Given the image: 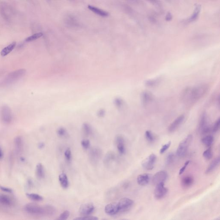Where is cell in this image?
Listing matches in <instances>:
<instances>
[{"instance_id":"12","label":"cell","mask_w":220,"mask_h":220,"mask_svg":"<svg viewBox=\"0 0 220 220\" xmlns=\"http://www.w3.org/2000/svg\"><path fill=\"white\" fill-rule=\"evenodd\" d=\"M95 210V207L92 203H86L82 205L79 209V212L83 216L89 215Z\"/></svg>"},{"instance_id":"47","label":"cell","mask_w":220,"mask_h":220,"mask_svg":"<svg viewBox=\"0 0 220 220\" xmlns=\"http://www.w3.org/2000/svg\"><path fill=\"white\" fill-rule=\"evenodd\" d=\"M190 163H191V161H188L185 162V163H184V166H183V167L181 168V169H180V171H179V175H181V174H182L184 172V171H185V169H186L188 165L189 164H190Z\"/></svg>"},{"instance_id":"45","label":"cell","mask_w":220,"mask_h":220,"mask_svg":"<svg viewBox=\"0 0 220 220\" xmlns=\"http://www.w3.org/2000/svg\"><path fill=\"white\" fill-rule=\"evenodd\" d=\"M0 190L2 191L3 192H5V193H8V194H12L13 192L12 189L3 186V185H1V184H0Z\"/></svg>"},{"instance_id":"42","label":"cell","mask_w":220,"mask_h":220,"mask_svg":"<svg viewBox=\"0 0 220 220\" xmlns=\"http://www.w3.org/2000/svg\"><path fill=\"white\" fill-rule=\"evenodd\" d=\"M220 124V118H218L214 123L213 127L211 128L212 132H214V133H216L219 130Z\"/></svg>"},{"instance_id":"50","label":"cell","mask_w":220,"mask_h":220,"mask_svg":"<svg viewBox=\"0 0 220 220\" xmlns=\"http://www.w3.org/2000/svg\"><path fill=\"white\" fill-rule=\"evenodd\" d=\"M151 3H153V4H158L159 1L158 0H148Z\"/></svg>"},{"instance_id":"11","label":"cell","mask_w":220,"mask_h":220,"mask_svg":"<svg viewBox=\"0 0 220 220\" xmlns=\"http://www.w3.org/2000/svg\"><path fill=\"white\" fill-rule=\"evenodd\" d=\"M168 175L165 171H160L155 174L152 178V182L156 185L161 183H164L167 179Z\"/></svg>"},{"instance_id":"37","label":"cell","mask_w":220,"mask_h":220,"mask_svg":"<svg viewBox=\"0 0 220 220\" xmlns=\"http://www.w3.org/2000/svg\"><path fill=\"white\" fill-rule=\"evenodd\" d=\"M145 137L149 142L152 143L155 140V137L151 131L148 130L145 133Z\"/></svg>"},{"instance_id":"28","label":"cell","mask_w":220,"mask_h":220,"mask_svg":"<svg viewBox=\"0 0 220 220\" xmlns=\"http://www.w3.org/2000/svg\"><path fill=\"white\" fill-rule=\"evenodd\" d=\"M82 130L84 135L86 136H89L93 133L92 128L90 125L87 123H84L82 126Z\"/></svg>"},{"instance_id":"25","label":"cell","mask_w":220,"mask_h":220,"mask_svg":"<svg viewBox=\"0 0 220 220\" xmlns=\"http://www.w3.org/2000/svg\"><path fill=\"white\" fill-rule=\"evenodd\" d=\"M16 45H17L16 42H13L11 44L7 46L5 48L3 49L1 53V55L2 56H5L9 54L15 48Z\"/></svg>"},{"instance_id":"29","label":"cell","mask_w":220,"mask_h":220,"mask_svg":"<svg viewBox=\"0 0 220 220\" xmlns=\"http://www.w3.org/2000/svg\"><path fill=\"white\" fill-rule=\"evenodd\" d=\"M201 142L207 147H210L213 143V137L211 135H207L202 139Z\"/></svg>"},{"instance_id":"27","label":"cell","mask_w":220,"mask_h":220,"mask_svg":"<svg viewBox=\"0 0 220 220\" xmlns=\"http://www.w3.org/2000/svg\"><path fill=\"white\" fill-rule=\"evenodd\" d=\"M26 196L31 200L35 202H40L43 200L44 198L42 196L34 193H27Z\"/></svg>"},{"instance_id":"51","label":"cell","mask_w":220,"mask_h":220,"mask_svg":"<svg viewBox=\"0 0 220 220\" xmlns=\"http://www.w3.org/2000/svg\"><path fill=\"white\" fill-rule=\"evenodd\" d=\"M3 156H4V154H3L2 150L1 148H0V159L2 158Z\"/></svg>"},{"instance_id":"39","label":"cell","mask_w":220,"mask_h":220,"mask_svg":"<svg viewBox=\"0 0 220 220\" xmlns=\"http://www.w3.org/2000/svg\"><path fill=\"white\" fill-rule=\"evenodd\" d=\"M64 155L66 158V161L68 162H70L71 161V158H72V154H71V151L70 148H68L66 149V151L64 153Z\"/></svg>"},{"instance_id":"16","label":"cell","mask_w":220,"mask_h":220,"mask_svg":"<svg viewBox=\"0 0 220 220\" xmlns=\"http://www.w3.org/2000/svg\"><path fill=\"white\" fill-rule=\"evenodd\" d=\"M151 175L148 173H144L139 175L137 178V182L139 185L145 186L150 182Z\"/></svg>"},{"instance_id":"14","label":"cell","mask_w":220,"mask_h":220,"mask_svg":"<svg viewBox=\"0 0 220 220\" xmlns=\"http://www.w3.org/2000/svg\"><path fill=\"white\" fill-rule=\"evenodd\" d=\"M184 119H185V117L184 115H180L177 117L169 127V132H173L176 131L181 125V124L184 121Z\"/></svg>"},{"instance_id":"1","label":"cell","mask_w":220,"mask_h":220,"mask_svg":"<svg viewBox=\"0 0 220 220\" xmlns=\"http://www.w3.org/2000/svg\"><path fill=\"white\" fill-rule=\"evenodd\" d=\"M208 89L209 86L207 84L185 89L183 91L181 99L185 103L192 104L200 99L207 93Z\"/></svg>"},{"instance_id":"5","label":"cell","mask_w":220,"mask_h":220,"mask_svg":"<svg viewBox=\"0 0 220 220\" xmlns=\"http://www.w3.org/2000/svg\"><path fill=\"white\" fill-rule=\"evenodd\" d=\"M1 116L2 121L5 123L9 124L12 120L11 109L7 105H3L1 109Z\"/></svg>"},{"instance_id":"46","label":"cell","mask_w":220,"mask_h":220,"mask_svg":"<svg viewBox=\"0 0 220 220\" xmlns=\"http://www.w3.org/2000/svg\"><path fill=\"white\" fill-rule=\"evenodd\" d=\"M106 115V111L105 109L103 108H101L98 111L97 113V115L98 117H104Z\"/></svg>"},{"instance_id":"36","label":"cell","mask_w":220,"mask_h":220,"mask_svg":"<svg viewBox=\"0 0 220 220\" xmlns=\"http://www.w3.org/2000/svg\"><path fill=\"white\" fill-rule=\"evenodd\" d=\"M203 155L204 157L207 160H209L212 158V157H213V153H212L211 148H209L205 150Z\"/></svg>"},{"instance_id":"32","label":"cell","mask_w":220,"mask_h":220,"mask_svg":"<svg viewBox=\"0 0 220 220\" xmlns=\"http://www.w3.org/2000/svg\"><path fill=\"white\" fill-rule=\"evenodd\" d=\"M43 35V34L41 32H38L34 34L32 36L28 37L25 39V41L26 42H31V41H34L39 39V38H41Z\"/></svg>"},{"instance_id":"43","label":"cell","mask_w":220,"mask_h":220,"mask_svg":"<svg viewBox=\"0 0 220 220\" xmlns=\"http://www.w3.org/2000/svg\"><path fill=\"white\" fill-rule=\"evenodd\" d=\"M81 145L85 150H87L90 147V141L88 139H84L81 142Z\"/></svg>"},{"instance_id":"18","label":"cell","mask_w":220,"mask_h":220,"mask_svg":"<svg viewBox=\"0 0 220 220\" xmlns=\"http://www.w3.org/2000/svg\"><path fill=\"white\" fill-rule=\"evenodd\" d=\"M88 8L91 11H92L93 12L96 14L97 15L100 16V17H108L109 15V13H108L107 12L104 11V10L99 9V8H97V7H94V6L89 5L88 6Z\"/></svg>"},{"instance_id":"52","label":"cell","mask_w":220,"mask_h":220,"mask_svg":"<svg viewBox=\"0 0 220 220\" xmlns=\"http://www.w3.org/2000/svg\"><path fill=\"white\" fill-rule=\"evenodd\" d=\"M129 1H135V0H129Z\"/></svg>"},{"instance_id":"40","label":"cell","mask_w":220,"mask_h":220,"mask_svg":"<svg viewBox=\"0 0 220 220\" xmlns=\"http://www.w3.org/2000/svg\"><path fill=\"white\" fill-rule=\"evenodd\" d=\"M174 158H175V155L173 153L169 154L166 157V161H165L166 165H169L171 164L173 162Z\"/></svg>"},{"instance_id":"22","label":"cell","mask_w":220,"mask_h":220,"mask_svg":"<svg viewBox=\"0 0 220 220\" xmlns=\"http://www.w3.org/2000/svg\"><path fill=\"white\" fill-rule=\"evenodd\" d=\"M116 156L114 152L112 151L108 152L106 154L104 160V165L108 166L110 164H112V162L115 161Z\"/></svg>"},{"instance_id":"9","label":"cell","mask_w":220,"mask_h":220,"mask_svg":"<svg viewBox=\"0 0 220 220\" xmlns=\"http://www.w3.org/2000/svg\"><path fill=\"white\" fill-rule=\"evenodd\" d=\"M102 150L97 147L91 149L89 153V158L93 164H96L99 162L102 156Z\"/></svg>"},{"instance_id":"49","label":"cell","mask_w":220,"mask_h":220,"mask_svg":"<svg viewBox=\"0 0 220 220\" xmlns=\"http://www.w3.org/2000/svg\"><path fill=\"white\" fill-rule=\"evenodd\" d=\"M44 147L45 144L44 143L42 142H40L38 144V148H39V149H43V148H44Z\"/></svg>"},{"instance_id":"6","label":"cell","mask_w":220,"mask_h":220,"mask_svg":"<svg viewBox=\"0 0 220 220\" xmlns=\"http://www.w3.org/2000/svg\"><path fill=\"white\" fill-rule=\"evenodd\" d=\"M157 156L155 154H152L148 156L142 161V165L143 168L147 170H151L154 167L157 161Z\"/></svg>"},{"instance_id":"10","label":"cell","mask_w":220,"mask_h":220,"mask_svg":"<svg viewBox=\"0 0 220 220\" xmlns=\"http://www.w3.org/2000/svg\"><path fill=\"white\" fill-rule=\"evenodd\" d=\"M168 189L164 187V183H161L156 186L154 194L155 198L157 199L163 198L167 194Z\"/></svg>"},{"instance_id":"7","label":"cell","mask_w":220,"mask_h":220,"mask_svg":"<svg viewBox=\"0 0 220 220\" xmlns=\"http://www.w3.org/2000/svg\"><path fill=\"white\" fill-rule=\"evenodd\" d=\"M117 204L119 207V212H125L131 209L134 202L130 199L123 198L120 199Z\"/></svg>"},{"instance_id":"26","label":"cell","mask_w":220,"mask_h":220,"mask_svg":"<svg viewBox=\"0 0 220 220\" xmlns=\"http://www.w3.org/2000/svg\"><path fill=\"white\" fill-rule=\"evenodd\" d=\"M0 203L4 206L9 207L12 204V201L8 196L2 194V195H0Z\"/></svg>"},{"instance_id":"24","label":"cell","mask_w":220,"mask_h":220,"mask_svg":"<svg viewBox=\"0 0 220 220\" xmlns=\"http://www.w3.org/2000/svg\"><path fill=\"white\" fill-rule=\"evenodd\" d=\"M194 178L192 176H187L182 178L181 181V185L184 188H189L193 184Z\"/></svg>"},{"instance_id":"48","label":"cell","mask_w":220,"mask_h":220,"mask_svg":"<svg viewBox=\"0 0 220 220\" xmlns=\"http://www.w3.org/2000/svg\"><path fill=\"white\" fill-rule=\"evenodd\" d=\"M172 19H173V16L172 14L170 12H168L165 17V20L167 21H170L172 20Z\"/></svg>"},{"instance_id":"21","label":"cell","mask_w":220,"mask_h":220,"mask_svg":"<svg viewBox=\"0 0 220 220\" xmlns=\"http://www.w3.org/2000/svg\"><path fill=\"white\" fill-rule=\"evenodd\" d=\"M142 101L144 105H147L152 101L153 97L151 93L148 91H144L142 93Z\"/></svg>"},{"instance_id":"33","label":"cell","mask_w":220,"mask_h":220,"mask_svg":"<svg viewBox=\"0 0 220 220\" xmlns=\"http://www.w3.org/2000/svg\"><path fill=\"white\" fill-rule=\"evenodd\" d=\"M45 214L48 215H52L55 213V209L54 207L51 205H46L44 206Z\"/></svg>"},{"instance_id":"17","label":"cell","mask_w":220,"mask_h":220,"mask_svg":"<svg viewBox=\"0 0 220 220\" xmlns=\"http://www.w3.org/2000/svg\"><path fill=\"white\" fill-rule=\"evenodd\" d=\"M60 184L63 189H67L69 185L68 177L65 173H62L59 176Z\"/></svg>"},{"instance_id":"34","label":"cell","mask_w":220,"mask_h":220,"mask_svg":"<svg viewBox=\"0 0 220 220\" xmlns=\"http://www.w3.org/2000/svg\"><path fill=\"white\" fill-rule=\"evenodd\" d=\"M57 134L60 137H66L68 136V133L67 130H66V128L63 127H60L57 129Z\"/></svg>"},{"instance_id":"41","label":"cell","mask_w":220,"mask_h":220,"mask_svg":"<svg viewBox=\"0 0 220 220\" xmlns=\"http://www.w3.org/2000/svg\"><path fill=\"white\" fill-rule=\"evenodd\" d=\"M70 214V213L69 211H68V210H66V211L63 212V213L59 215V217L57 219L60 220H67V219L69 218Z\"/></svg>"},{"instance_id":"31","label":"cell","mask_w":220,"mask_h":220,"mask_svg":"<svg viewBox=\"0 0 220 220\" xmlns=\"http://www.w3.org/2000/svg\"><path fill=\"white\" fill-rule=\"evenodd\" d=\"M201 10V6L200 5H198L196 6L195 9H194V13L191 16V18H190V22H193L195 21V20L198 17L199 13H200Z\"/></svg>"},{"instance_id":"35","label":"cell","mask_w":220,"mask_h":220,"mask_svg":"<svg viewBox=\"0 0 220 220\" xmlns=\"http://www.w3.org/2000/svg\"><path fill=\"white\" fill-rule=\"evenodd\" d=\"M114 104L116 108L119 109L121 108L123 106L124 102L123 99H121V98L117 97L114 99Z\"/></svg>"},{"instance_id":"38","label":"cell","mask_w":220,"mask_h":220,"mask_svg":"<svg viewBox=\"0 0 220 220\" xmlns=\"http://www.w3.org/2000/svg\"><path fill=\"white\" fill-rule=\"evenodd\" d=\"M74 219L76 220H97L99 219V218L97 217L89 215L83 216L80 217L76 218Z\"/></svg>"},{"instance_id":"13","label":"cell","mask_w":220,"mask_h":220,"mask_svg":"<svg viewBox=\"0 0 220 220\" xmlns=\"http://www.w3.org/2000/svg\"><path fill=\"white\" fill-rule=\"evenodd\" d=\"M115 144L118 152L120 154H124L126 153L125 143L124 139L121 135H117L115 138Z\"/></svg>"},{"instance_id":"44","label":"cell","mask_w":220,"mask_h":220,"mask_svg":"<svg viewBox=\"0 0 220 220\" xmlns=\"http://www.w3.org/2000/svg\"><path fill=\"white\" fill-rule=\"evenodd\" d=\"M171 145V142L169 141V142H168L165 143V144L163 145V146L161 147V150H160V154H163L169 148Z\"/></svg>"},{"instance_id":"19","label":"cell","mask_w":220,"mask_h":220,"mask_svg":"<svg viewBox=\"0 0 220 220\" xmlns=\"http://www.w3.org/2000/svg\"><path fill=\"white\" fill-rule=\"evenodd\" d=\"M220 163V157L216 158L213 160L206 170V173L209 174L214 171L219 166Z\"/></svg>"},{"instance_id":"2","label":"cell","mask_w":220,"mask_h":220,"mask_svg":"<svg viewBox=\"0 0 220 220\" xmlns=\"http://www.w3.org/2000/svg\"><path fill=\"white\" fill-rule=\"evenodd\" d=\"M192 135H189L180 142L176 151V154L178 157H183L185 156L190 144L192 143Z\"/></svg>"},{"instance_id":"8","label":"cell","mask_w":220,"mask_h":220,"mask_svg":"<svg viewBox=\"0 0 220 220\" xmlns=\"http://www.w3.org/2000/svg\"><path fill=\"white\" fill-rule=\"evenodd\" d=\"M25 72L26 70L25 69H20L13 71L7 76L5 82L7 84H9L13 83L17 80L20 79V78L23 76L25 74Z\"/></svg>"},{"instance_id":"23","label":"cell","mask_w":220,"mask_h":220,"mask_svg":"<svg viewBox=\"0 0 220 220\" xmlns=\"http://www.w3.org/2000/svg\"><path fill=\"white\" fill-rule=\"evenodd\" d=\"M15 147L17 152H20L22 150L23 146V140L22 137L17 136L14 140Z\"/></svg>"},{"instance_id":"20","label":"cell","mask_w":220,"mask_h":220,"mask_svg":"<svg viewBox=\"0 0 220 220\" xmlns=\"http://www.w3.org/2000/svg\"><path fill=\"white\" fill-rule=\"evenodd\" d=\"M36 175L37 178L40 179H44L45 176L44 167L42 163H38L36 165Z\"/></svg>"},{"instance_id":"30","label":"cell","mask_w":220,"mask_h":220,"mask_svg":"<svg viewBox=\"0 0 220 220\" xmlns=\"http://www.w3.org/2000/svg\"><path fill=\"white\" fill-rule=\"evenodd\" d=\"M161 82V78H158L148 80L145 82V85L149 87H153L157 85Z\"/></svg>"},{"instance_id":"15","label":"cell","mask_w":220,"mask_h":220,"mask_svg":"<svg viewBox=\"0 0 220 220\" xmlns=\"http://www.w3.org/2000/svg\"><path fill=\"white\" fill-rule=\"evenodd\" d=\"M104 211L109 215H115L119 212V207L117 203H112L105 206Z\"/></svg>"},{"instance_id":"4","label":"cell","mask_w":220,"mask_h":220,"mask_svg":"<svg viewBox=\"0 0 220 220\" xmlns=\"http://www.w3.org/2000/svg\"><path fill=\"white\" fill-rule=\"evenodd\" d=\"M211 130L207 115L206 114H203L201 117L199 124V131L200 134L204 135L208 133Z\"/></svg>"},{"instance_id":"3","label":"cell","mask_w":220,"mask_h":220,"mask_svg":"<svg viewBox=\"0 0 220 220\" xmlns=\"http://www.w3.org/2000/svg\"><path fill=\"white\" fill-rule=\"evenodd\" d=\"M25 211L32 215H40L45 214L44 207H41L35 204L29 203L24 206Z\"/></svg>"}]
</instances>
